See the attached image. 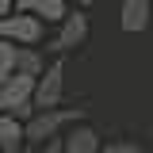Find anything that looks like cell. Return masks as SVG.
<instances>
[{"label":"cell","instance_id":"13","mask_svg":"<svg viewBox=\"0 0 153 153\" xmlns=\"http://www.w3.org/2000/svg\"><path fill=\"white\" fill-rule=\"evenodd\" d=\"M38 153H61V138H50V142H42Z\"/></svg>","mask_w":153,"mask_h":153},{"label":"cell","instance_id":"8","mask_svg":"<svg viewBox=\"0 0 153 153\" xmlns=\"http://www.w3.org/2000/svg\"><path fill=\"white\" fill-rule=\"evenodd\" d=\"M12 12H23V16H35L38 23H61L69 4L65 0H16Z\"/></svg>","mask_w":153,"mask_h":153},{"label":"cell","instance_id":"11","mask_svg":"<svg viewBox=\"0 0 153 153\" xmlns=\"http://www.w3.org/2000/svg\"><path fill=\"white\" fill-rule=\"evenodd\" d=\"M16 73V46L12 42H0V84Z\"/></svg>","mask_w":153,"mask_h":153},{"label":"cell","instance_id":"16","mask_svg":"<svg viewBox=\"0 0 153 153\" xmlns=\"http://www.w3.org/2000/svg\"><path fill=\"white\" fill-rule=\"evenodd\" d=\"M19 153H38V149H35V146H23V149H19Z\"/></svg>","mask_w":153,"mask_h":153},{"label":"cell","instance_id":"15","mask_svg":"<svg viewBox=\"0 0 153 153\" xmlns=\"http://www.w3.org/2000/svg\"><path fill=\"white\" fill-rule=\"evenodd\" d=\"M4 16H12V0H0V19Z\"/></svg>","mask_w":153,"mask_h":153},{"label":"cell","instance_id":"5","mask_svg":"<svg viewBox=\"0 0 153 153\" xmlns=\"http://www.w3.org/2000/svg\"><path fill=\"white\" fill-rule=\"evenodd\" d=\"M84 38H88V16H84L80 8H69L65 19L57 23L54 38H50V50H54V54H69L76 46H84Z\"/></svg>","mask_w":153,"mask_h":153},{"label":"cell","instance_id":"2","mask_svg":"<svg viewBox=\"0 0 153 153\" xmlns=\"http://www.w3.org/2000/svg\"><path fill=\"white\" fill-rule=\"evenodd\" d=\"M31 96H35V76H19L12 73L0 84V115H12L19 123H27L35 107H31Z\"/></svg>","mask_w":153,"mask_h":153},{"label":"cell","instance_id":"1","mask_svg":"<svg viewBox=\"0 0 153 153\" xmlns=\"http://www.w3.org/2000/svg\"><path fill=\"white\" fill-rule=\"evenodd\" d=\"M76 123H84V111L80 107H50V111H35L27 123H23V138H27V146H42V142H50V138H61V134L76 126Z\"/></svg>","mask_w":153,"mask_h":153},{"label":"cell","instance_id":"9","mask_svg":"<svg viewBox=\"0 0 153 153\" xmlns=\"http://www.w3.org/2000/svg\"><path fill=\"white\" fill-rule=\"evenodd\" d=\"M27 146L23 138V123L12 119V115H0V153H19Z\"/></svg>","mask_w":153,"mask_h":153},{"label":"cell","instance_id":"7","mask_svg":"<svg viewBox=\"0 0 153 153\" xmlns=\"http://www.w3.org/2000/svg\"><path fill=\"white\" fill-rule=\"evenodd\" d=\"M149 16H153V0H123L119 8V27L126 35H142L149 27Z\"/></svg>","mask_w":153,"mask_h":153},{"label":"cell","instance_id":"4","mask_svg":"<svg viewBox=\"0 0 153 153\" xmlns=\"http://www.w3.org/2000/svg\"><path fill=\"white\" fill-rule=\"evenodd\" d=\"M42 38H46V23H38L35 16L12 12V16L0 19V42H12V46H38Z\"/></svg>","mask_w":153,"mask_h":153},{"label":"cell","instance_id":"14","mask_svg":"<svg viewBox=\"0 0 153 153\" xmlns=\"http://www.w3.org/2000/svg\"><path fill=\"white\" fill-rule=\"evenodd\" d=\"M65 4H69V8H80V12H84V8H92L96 0H65Z\"/></svg>","mask_w":153,"mask_h":153},{"label":"cell","instance_id":"6","mask_svg":"<svg viewBox=\"0 0 153 153\" xmlns=\"http://www.w3.org/2000/svg\"><path fill=\"white\" fill-rule=\"evenodd\" d=\"M100 146H103V138L88 123H76L61 134V153H100Z\"/></svg>","mask_w":153,"mask_h":153},{"label":"cell","instance_id":"12","mask_svg":"<svg viewBox=\"0 0 153 153\" xmlns=\"http://www.w3.org/2000/svg\"><path fill=\"white\" fill-rule=\"evenodd\" d=\"M100 153H146V149L138 142H130V138H115V142H103Z\"/></svg>","mask_w":153,"mask_h":153},{"label":"cell","instance_id":"10","mask_svg":"<svg viewBox=\"0 0 153 153\" xmlns=\"http://www.w3.org/2000/svg\"><path fill=\"white\" fill-rule=\"evenodd\" d=\"M46 69V57L38 46H16V73L19 76H38Z\"/></svg>","mask_w":153,"mask_h":153},{"label":"cell","instance_id":"3","mask_svg":"<svg viewBox=\"0 0 153 153\" xmlns=\"http://www.w3.org/2000/svg\"><path fill=\"white\" fill-rule=\"evenodd\" d=\"M61 100H65V61L57 57V61H50V65L35 76L31 107H35V111H50V107H61Z\"/></svg>","mask_w":153,"mask_h":153}]
</instances>
